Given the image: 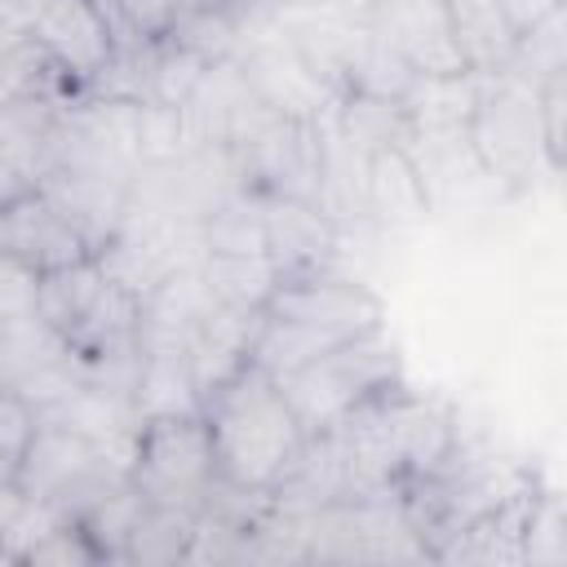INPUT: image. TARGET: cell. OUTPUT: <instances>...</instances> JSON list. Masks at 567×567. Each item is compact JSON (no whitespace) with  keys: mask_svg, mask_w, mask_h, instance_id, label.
Wrapping results in <instances>:
<instances>
[{"mask_svg":"<svg viewBox=\"0 0 567 567\" xmlns=\"http://www.w3.org/2000/svg\"><path fill=\"white\" fill-rule=\"evenodd\" d=\"M261 315L292 319V323H306V328H319L332 337H363L372 328H385L381 297L372 288H363L359 279L328 275V270L284 275Z\"/></svg>","mask_w":567,"mask_h":567,"instance_id":"obj_8","label":"cell"},{"mask_svg":"<svg viewBox=\"0 0 567 567\" xmlns=\"http://www.w3.org/2000/svg\"><path fill=\"white\" fill-rule=\"evenodd\" d=\"M328 4H332V9H337L346 22H359V27H368L385 0H328Z\"/></svg>","mask_w":567,"mask_h":567,"instance_id":"obj_25","label":"cell"},{"mask_svg":"<svg viewBox=\"0 0 567 567\" xmlns=\"http://www.w3.org/2000/svg\"><path fill=\"white\" fill-rule=\"evenodd\" d=\"M97 4H102V9H111V13H115V0H97Z\"/></svg>","mask_w":567,"mask_h":567,"instance_id":"obj_28","label":"cell"},{"mask_svg":"<svg viewBox=\"0 0 567 567\" xmlns=\"http://www.w3.org/2000/svg\"><path fill=\"white\" fill-rule=\"evenodd\" d=\"M22 563H35V567H89V563H102V554H97L93 536L84 532V523L66 514L27 549Z\"/></svg>","mask_w":567,"mask_h":567,"instance_id":"obj_20","label":"cell"},{"mask_svg":"<svg viewBox=\"0 0 567 567\" xmlns=\"http://www.w3.org/2000/svg\"><path fill=\"white\" fill-rule=\"evenodd\" d=\"M35 301H40V270L0 252V328L35 319Z\"/></svg>","mask_w":567,"mask_h":567,"instance_id":"obj_23","label":"cell"},{"mask_svg":"<svg viewBox=\"0 0 567 567\" xmlns=\"http://www.w3.org/2000/svg\"><path fill=\"white\" fill-rule=\"evenodd\" d=\"M275 385L288 399L292 416L301 421L306 439H319L332 425H341L359 403L399 385V350L385 337V328H372L363 337H350V341L323 350L319 359L301 363L297 372L275 377Z\"/></svg>","mask_w":567,"mask_h":567,"instance_id":"obj_2","label":"cell"},{"mask_svg":"<svg viewBox=\"0 0 567 567\" xmlns=\"http://www.w3.org/2000/svg\"><path fill=\"white\" fill-rule=\"evenodd\" d=\"M106 266L93 257L84 261H71V266H58V270H44L40 275V301H35V319L49 323L58 337L71 341V332L84 323V315L93 310V301L102 297L106 288Z\"/></svg>","mask_w":567,"mask_h":567,"instance_id":"obj_16","label":"cell"},{"mask_svg":"<svg viewBox=\"0 0 567 567\" xmlns=\"http://www.w3.org/2000/svg\"><path fill=\"white\" fill-rule=\"evenodd\" d=\"M199 279L208 284L213 301L239 315H261L270 292L279 288V266L266 252H199Z\"/></svg>","mask_w":567,"mask_h":567,"instance_id":"obj_14","label":"cell"},{"mask_svg":"<svg viewBox=\"0 0 567 567\" xmlns=\"http://www.w3.org/2000/svg\"><path fill=\"white\" fill-rule=\"evenodd\" d=\"M239 75L248 84V93L275 111L279 120H301V124H323L337 106V89L292 49V40L270 27L266 35H257L239 62Z\"/></svg>","mask_w":567,"mask_h":567,"instance_id":"obj_6","label":"cell"},{"mask_svg":"<svg viewBox=\"0 0 567 567\" xmlns=\"http://www.w3.org/2000/svg\"><path fill=\"white\" fill-rule=\"evenodd\" d=\"M120 478H128V474L93 439L66 430V425H49V421L35 425L22 470H18V483L27 496L49 501L71 518H80Z\"/></svg>","mask_w":567,"mask_h":567,"instance_id":"obj_5","label":"cell"},{"mask_svg":"<svg viewBox=\"0 0 567 567\" xmlns=\"http://www.w3.org/2000/svg\"><path fill=\"white\" fill-rule=\"evenodd\" d=\"M195 518H199V505H146L133 536H128L124 563H177V558H186L190 540H195Z\"/></svg>","mask_w":567,"mask_h":567,"instance_id":"obj_17","label":"cell"},{"mask_svg":"<svg viewBox=\"0 0 567 567\" xmlns=\"http://www.w3.org/2000/svg\"><path fill=\"white\" fill-rule=\"evenodd\" d=\"M465 142H470L483 177L505 182V186H532L536 173L549 168L545 133H540V106H536V84L514 75V71L483 75V97L474 106Z\"/></svg>","mask_w":567,"mask_h":567,"instance_id":"obj_3","label":"cell"},{"mask_svg":"<svg viewBox=\"0 0 567 567\" xmlns=\"http://www.w3.org/2000/svg\"><path fill=\"white\" fill-rule=\"evenodd\" d=\"M518 563H540L558 567L567 563V514L558 492H536L523 518V540H518Z\"/></svg>","mask_w":567,"mask_h":567,"instance_id":"obj_19","label":"cell"},{"mask_svg":"<svg viewBox=\"0 0 567 567\" xmlns=\"http://www.w3.org/2000/svg\"><path fill=\"white\" fill-rule=\"evenodd\" d=\"M252 4H261V9H292V4H319V0H252Z\"/></svg>","mask_w":567,"mask_h":567,"instance_id":"obj_27","label":"cell"},{"mask_svg":"<svg viewBox=\"0 0 567 567\" xmlns=\"http://www.w3.org/2000/svg\"><path fill=\"white\" fill-rule=\"evenodd\" d=\"M496 4H501L505 22H509L514 40H518V35H527L532 27H540L545 18H554V13L563 9V0H496Z\"/></svg>","mask_w":567,"mask_h":567,"instance_id":"obj_24","label":"cell"},{"mask_svg":"<svg viewBox=\"0 0 567 567\" xmlns=\"http://www.w3.org/2000/svg\"><path fill=\"white\" fill-rule=\"evenodd\" d=\"M190 120L186 106H164V102H137V124H133V159L142 164H177L190 155Z\"/></svg>","mask_w":567,"mask_h":567,"instance_id":"obj_18","label":"cell"},{"mask_svg":"<svg viewBox=\"0 0 567 567\" xmlns=\"http://www.w3.org/2000/svg\"><path fill=\"white\" fill-rule=\"evenodd\" d=\"M27 40L49 53L75 84H97L120 53L115 13L97 0H40L27 22Z\"/></svg>","mask_w":567,"mask_h":567,"instance_id":"obj_7","label":"cell"},{"mask_svg":"<svg viewBox=\"0 0 567 567\" xmlns=\"http://www.w3.org/2000/svg\"><path fill=\"white\" fill-rule=\"evenodd\" d=\"M261 235L279 275L323 270L337 248V221L301 195H261Z\"/></svg>","mask_w":567,"mask_h":567,"instance_id":"obj_11","label":"cell"},{"mask_svg":"<svg viewBox=\"0 0 567 567\" xmlns=\"http://www.w3.org/2000/svg\"><path fill=\"white\" fill-rule=\"evenodd\" d=\"M483 97L478 71H447V75H412L399 93V111L408 133H465L474 106Z\"/></svg>","mask_w":567,"mask_h":567,"instance_id":"obj_13","label":"cell"},{"mask_svg":"<svg viewBox=\"0 0 567 567\" xmlns=\"http://www.w3.org/2000/svg\"><path fill=\"white\" fill-rule=\"evenodd\" d=\"M13 97H18V84H13V75H9V62H4V53H0V111H4Z\"/></svg>","mask_w":567,"mask_h":567,"instance_id":"obj_26","label":"cell"},{"mask_svg":"<svg viewBox=\"0 0 567 567\" xmlns=\"http://www.w3.org/2000/svg\"><path fill=\"white\" fill-rule=\"evenodd\" d=\"M416 75H447V71H470L456 35H452V18L443 0H385L377 9V18L368 22Z\"/></svg>","mask_w":567,"mask_h":567,"instance_id":"obj_10","label":"cell"},{"mask_svg":"<svg viewBox=\"0 0 567 567\" xmlns=\"http://www.w3.org/2000/svg\"><path fill=\"white\" fill-rule=\"evenodd\" d=\"M199 416L213 439L217 478L257 496L279 492L310 443L275 377H266L257 363H244L235 377L208 390Z\"/></svg>","mask_w":567,"mask_h":567,"instance_id":"obj_1","label":"cell"},{"mask_svg":"<svg viewBox=\"0 0 567 567\" xmlns=\"http://www.w3.org/2000/svg\"><path fill=\"white\" fill-rule=\"evenodd\" d=\"M128 483L151 505H204L208 487L217 483V456L204 416H146L137 425Z\"/></svg>","mask_w":567,"mask_h":567,"instance_id":"obj_4","label":"cell"},{"mask_svg":"<svg viewBox=\"0 0 567 567\" xmlns=\"http://www.w3.org/2000/svg\"><path fill=\"white\" fill-rule=\"evenodd\" d=\"M447 4V18H452V35H456V49L465 58L470 71L478 75H501L509 71V58H514V31L501 13L496 0H443Z\"/></svg>","mask_w":567,"mask_h":567,"instance_id":"obj_15","label":"cell"},{"mask_svg":"<svg viewBox=\"0 0 567 567\" xmlns=\"http://www.w3.org/2000/svg\"><path fill=\"white\" fill-rule=\"evenodd\" d=\"M35 425H40L35 421V408L18 390H0V483L18 478Z\"/></svg>","mask_w":567,"mask_h":567,"instance_id":"obj_21","label":"cell"},{"mask_svg":"<svg viewBox=\"0 0 567 567\" xmlns=\"http://www.w3.org/2000/svg\"><path fill=\"white\" fill-rule=\"evenodd\" d=\"M182 9L186 0H115V27L120 35H133V44H164Z\"/></svg>","mask_w":567,"mask_h":567,"instance_id":"obj_22","label":"cell"},{"mask_svg":"<svg viewBox=\"0 0 567 567\" xmlns=\"http://www.w3.org/2000/svg\"><path fill=\"white\" fill-rule=\"evenodd\" d=\"M0 252L18 257L44 275V270L93 257V244L84 239V230L62 213V204L44 186H27L9 204H0Z\"/></svg>","mask_w":567,"mask_h":567,"instance_id":"obj_9","label":"cell"},{"mask_svg":"<svg viewBox=\"0 0 567 567\" xmlns=\"http://www.w3.org/2000/svg\"><path fill=\"white\" fill-rule=\"evenodd\" d=\"M434 208V195L408 155V146H381L363 159V217L381 226H416Z\"/></svg>","mask_w":567,"mask_h":567,"instance_id":"obj_12","label":"cell"}]
</instances>
